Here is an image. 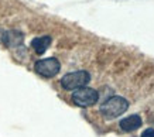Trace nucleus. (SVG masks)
I'll return each mask as SVG.
<instances>
[{"label": "nucleus", "mask_w": 154, "mask_h": 137, "mask_svg": "<svg viewBox=\"0 0 154 137\" xmlns=\"http://www.w3.org/2000/svg\"><path fill=\"white\" fill-rule=\"evenodd\" d=\"M141 123H143V120H141V117L139 114H131L129 117L122 119L119 126H120V129L123 132H134V130H137L141 126Z\"/></svg>", "instance_id": "39448f33"}, {"label": "nucleus", "mask_w": 154, "mask_h": 137, "mask_svg": "<svg viewBox=\"0 0 154 137\" xmlns=\"http://www.w3.org/2000/svg\"><path fill=\"white\" fill-rule=\"evenodd\" d=\"M50 44H51V37L50 35H42V37L34 38L33 41H31V47H33V50L37 54L41 55V54H44L48 50Z\"/></svg>", "instance_id": "0eeeda50"}, {"label": "nucleus", "mask_w": 154, "mask_h": 137, "mask_svg": "<svg viewBox=\"0 0 154 137\" xmlns=\"http://www.w3.org/2000/svg\"><path fill=\"white\" fill-rule=\"evenodd\" d=\"M98 99V92L92 88H88V86L79 88V89L74 90V93H72V102L79 108H89V106L96 103Z\"/></svg>", "instance_id": "7ed1b4c3"}, {"label": "nucleus", "mask_w": 154, "mask_h": 137, "mask_svg": "<svg viewBox=\"0 0 154 137\" xmlns=\"http://www.w3.org/2000/svg\"><path fill=\"white\" fill-rule=\"evenodd\" d=\"M127 109H129L127 99L122 98V96H112L106 102H103V105L100 106V113L105 119L112 120V119H116L117 116L123 114Z\"/></svg>", "instance_id": "f257e3e1"}, {"label": "nucleus", "mask_w": 154, "mask_h": 137, "mask_svg": "<svg viewBox=\"0 0 154 137\" xmlns=\"http://www.w3.org/2000/svg\"><path fill=\"white\" fill-rule=\"evenodd\" d=\"M61 86L65 90H76L84 88L91 82V75L88 71H75L69 72L61 78Z\"/></svg>", "instance_id": "f03ea898"}, {"label": "nucleus", "mask_w": 154, "mask_h": 137, "mask_svg": "<svg viewBox=\"0 0 154 137\" xmlns=\"http://www.w3.org/2000/svg\"><path fill=\"white\" fill-rule=\"evenodd\" d=\"M61 69V64L57 58H44L40 59L34 64V71L37 72L38 75L44 76V78H52L55 76Z\"/></svg>", "instance_id": "20e7f679"}, {"label": "nucleus", "mask_w": 154, "mask_h": 137, "mask_svg": "<svg viewBox=\"0 0 154 137\" xmlns=\"http://www.w3.org/2000/svg\"><path fill=\"white\" fill-rule=\"evenodd\" d=\"M141 137H154V129H147L141 133Z\"/></svg>", "instance_id": "6e6552de"}, {"label": "nucleus", "mask_w": 154, "mask_h": 137, "mask_svg": "<svg viewBox=\"0 0 154 137\" xmlns=\"http://www.w3.org/2000/svg\"><path fill=\"white\" fill-rule=\"evenodd\" d=\"M3 43L7 45V47H19V45H21V43H23V34L20 33V31H16V30H13V31H7V33H5V35H3Z\"/></svg>", "instance_id": "423d86ee"}]
</instances>
